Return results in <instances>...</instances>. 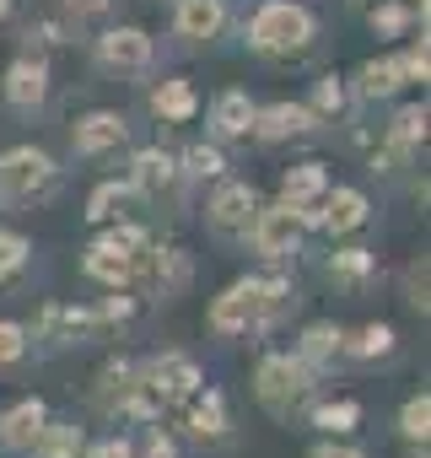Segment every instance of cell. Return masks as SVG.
Returning <instances> with one entry per match:
<instances>
[{
  "label": "cell",
  "instance_id": "6da1fadb",
  "mask_svg": "<svg viewBox=\"0 0 431 458\" xmlns=\"http://www.w3.org/2000/svg\"><path fill=\"white\" fill-rule=\"evenodd\" d=\"M297 302L302 297L286 276H243L210 302V329L227 335V340L232 335H265V329L286 324L297 313Z\"/></svg>",
  "mask_w": 431,
  "mask_h": 458
},
{
  "label": "cell",
  "instance_id": "7a4b0ae2",
  "mask_svg": "<svg viewBox=\"0 0 431 458\" xmlns=\"http://www.w3.org/2000/svg\"><path fill=\"white\" fill-rule=\"evenodd\" d=\"M199 388H205V377H199L194 356H183V351L151 356V361H140L135 377H130L124 415H130V420H167V415H178Z\"/></svg>",
  "mask_w": 431,
  "mask_h": 458
},
{
  "label": "cell",
  "instance_id": "3957f363",
  "mask_svg": "<svg viewBox=\"0 0 431 458\" xmlns=\"http://www.w3.org/2000/svg\"><path fill=\"white\" fill-rule=\"evenodd\" d=\"M254 399H259V410L270 420L297 426L313 410V399H318V372L302 356H265L254 367Z\"/></svg>",
  "mask_w": 431,
  "mask_h": 458
},
{
  "label": "cell",
  "instance_id": "277c9868",
  "mask_svg": "<svg viewBox=\"0 0 431 458\" xmlns=\"http://www.w3.org/2000/svg\"><path fill=\"white\" fill-rule=\"evenodd\" d=\"M313 38H318V17L297 0H265L249 22V49L265 60H297L313 49Z\"/></svg>",
  "mask_w": 431,
  "mask_h": 458
},
{
  "label": "cell",
  "instance_id": "5b68a950",
  "mask_svg": "<svg viewBox=\"0 0 431 458\" xmlns=\"http://www.w3.org/2000/svg\"><path fill=\"white\" fill-rule=\"evenodd\" d=\"M146 249H151V238L140 233V226H135V221H119L114 233H103V238L87 249L81 270H87L97 286H108V292H124V286H135Z\"/></svg>",
  "mask_w": 431,
  "mask_h": 458
},
{
  "label": "cell",
  "instance_id": "8992f818",
  "mask_svg": "<svg viewBox=\"0 0 431 458\" xmlns=\"http://www.w3.org/2000/svg\"><path fill=\"white\" fill-rule=\"evenodd\" d=\"M60 194V162L38 146L0 151V205H44Z\"/></svg>",
  "mask_w": 431,
  "mask_h": 458
},
{
  "label": "cell",
  "instance_id": "52a82bcc",
  "mask_svg": "<svg viewBox=\"0 0 431 458\" xmlns=\"http://www.w3.org/2000/svg\"><path fill=\"white\" fill-rule=\"evenodd\" d=\"M108 324L97 308H76V302H44L28 340H44L49 351H71V345H87V340H103Z\"/></svg>",
  "mask_w": 431,
  "mask_h": 458
},
{
  "label": "cell",
  "instance_id": "ba28073f",
  "mask_svg": "<svg viewBox=\"0 0 431 458\" xmlns=\"http://www.w3.org/2000/svg\"><path fill=\"white\" fill-rule=\"evenodd\" d=\"M302 233H308V216H302L297 205L275 199V205H259L254 233H249V249H254L265 265H281V259H292V254H297Z\"/></svg>",
  "mask_w": 431,
  "mask_h": 458
},
{
  "label": "cell",
  "instance_id": "9c48e42d",
  "mask_svg": "<svg viewBox=\"0 0 431 458\" xmlns=\"http://www.w3.org/2000/svg\"><path fill=\"white\" fill-rule=\"evenodd\" d=\"M254 216H259V194L249 183H222L205 205V226H210L216 243H249Z\"/></svg>",
  "mask_w": 431,
  "mask_h": 458
},
{
  "label": "cell",
  "instance_id": "30bf717a",
  "mask_svg": "<svg viewBox=\"0 0 431 458\" xmlns=\"http://www.w3.org/2000/svg\"><path fill=\"white\" fill-rule=\"evenodd\" d=\"M183 167H178V157H167L162 146H146V151H135L130 157V189H135V199H151V205H178L183 199Z\"/></svg>",
  "mask_w": 431,
  "mask_h": 458
},
{
  "label": "cell",
  "instance_id": "8fae6325",
  "mask_svg": "<svg viewBox=\"0 0 431 458\" xmlns=\"http://www.w3.org/2000/svg\"><path fill=\"white\" fill-rule=\"evenodd\" d=\"M92 60H97L103 76H146L151 60H156V44L140 28H108V33H97Z\"/></svg>",
  "mask_w": 431,
  "mask_h": 458
},
{
  "label": "cell",
  "instance_id": "7c38bea8",
  "mask_svg": "<svg viewBox=\"0 0 431 458\" xmlns=\"http://www.w3.org/2000/svg\"><path fill=\"white\" fill-rule=\"evenodd\" d=\"M189 281H194V259L183 249H156V243L146 249L140 276H135V286L146 292V302H178L189 292Z\"/></svg>",
  "mask_w": 431,
  "mask_h": 458
},
{
  "label": "cell",
  "instance_id": "4fadbf2b",
  "mask_svg": "<svg viewBox=\"0 0 431 458\" xmlns=\"http://www.w3.org/2000/svg\"><path fill=\"white\" fill-rule=\"evenodd\" d=\"M178 415H183V437H189L194 447H205V453H216V447L232 442V415H227L222 388H199Z\"/></svg>",
  "mask_w": 431,
  "mask_h": 458
},
{
  "label": "cell",
  "instance_id": "5bb4252c",
  "mask_svg": "<svg viewBox=\"0 0 431 458\" xmlns=\"http://www.w3.org/2000/svg\"><path fill=\"white\" fill-rule=\"evenodd\" d=\"M0 98H6V108L22 114V119L44 114V103H49V60H44V55H17V60L6 65Z\"/></svg>",
  "mask_w": 431,
  "mask_h": 458
},
{
  "label": "cell",
  "instance_id": "9a60e30c",
  "mask_svg": "<svg viewBox=\"0 0 431 458\" xmlns=\"http://www.w3.org/2000/svg\"><path fill=\"white\" fill-rule=\"evenodd\" d=\"M367 216H372V205H367V194L361 189H324V199L313 205V226H324L329 238H351V233H361L367 226Z\"/></svg>",
  "mask_w": 431,
  "mask_h": 458
},
{
  "label": "cell",
  "instance_id": "2e32d148",
  "mask_svg": "<svg viewBox=\"0 0 431 458\" xmlns=\"http://www.w3.org/2000/svg\"><path fill=\"white\" fill-rule=\"evenodd\" d=\"M124 140H130V119H124L119 108H92V114H81L76 130H71L76 157H108V151H119Z\"/></svg>",
  "mask_w": 431,
  "mask_h": 458
},
{
  "label": "cell",
  "instance_id": "e0dca14e",
  "mask_svg": "<svg viewBox=\"0 0 431 458\" xmlns=\"http://www.w3.org/2000/svg\"><path fill=\"white\" fill-rule=\"evenodd\" d=\"M313 130H318V119H313L308 103H265V108H254V140H265V146L308 140Z\"/></svg>",
  "mask_w": 431,
  "mask_h": 458
},
{
  "label": "cell",
  "instance_id": "ac0fdd59",
  "mask_svg": "<svg viewBox=\"0 0 431 458\" xmlns=\"http://www.w3.org/2000/svg\"><path fill=\"white\" fill-rule=\"evenodd\" d=\"M227 28V0H173V33L183 44H210Z\"/></svg>",
  "mask_w": 431,
  "mask_h": 458
},
{
  "label": "cell",
  "instance_id": "d6986e66",
  "mask_svg": "<svg viewBox=\"0 0 431 458\" xmlns=\"http://www.w3.org/2000/svg\"><path fill=\"white\" fill-rule=\"evenodd\" d=\"M44 420H49V404L44 399H17L6 415H0V453H33Z\"/></svg>",
  "mask_w": 431,
  "mask_h": 458
},
{
  "label": "cell",
  "instance_id": "ffe728a7",
  "mask_svg": "<svg viewBox=\"0 0 431 458\" xmlns=\"http://www.w3.org/2000/svg\"><path fill=\"white\" fill-rule=\"evenodd\" d=\"M254 98L243 92V87H227L222 98L210 103V130H216V140H249L254 135Z\"/></svg>",
  "mask_w": 431,
  "mask_h": 458
},
{
  "label": "cell",
  "instance_id": "44dd1931",
  "mask_svg": "<svg viewBox=\"0 0 431 458\" xmlns=\"http://www.w3.org/2000/svg\"><path fill=\"white\" fill-rule=\"evenodd\" d=\"M324 189H329V167L324 162H297V167L281 173V199L297 205L308 216V226H313V205L324 199Z\"/></svg>",
  "mask_w": 431,
  "mask_h": 458
},
{
  "label": "cell",
  "instance_id": "7402d4cb",
  "mask_svg": "<svg viewBox=\"0 0 431 458\" xmlns=\"http://www.w3.org/2000/svg\"><path fill=\"white\" fill-rule=\"evenodd\" d=\"M399 87H410V60H404V55H388V60H367V65L356 71V98H361V103L393 98Z\"/></svg>",
  "mask_w": 431,
  "mask_h": 458
},
{
  "label": "cell",
  "instance_id": "603a6c76",
  "mask_svg": "<svg viewBox=\"0 0 431 458\" xmlns=\"http://www.w3.org/2000/svg\"><path fill=\"white\" fill-rule=\"evenodd\" d=\"M297 356H302L318 377H324V372H334V367L345 361V329H340V324H308V329H302Z\"/></svg>",
  "mask_w": 431,
  "mask_h": 458
},
{
  "label": "cell",
  "instance_id": "cb8c5ba5",
  "mask_svg": "<svg viewBox=\"0 0 431 458\" xmlns=\"http://www.w3.org/2000/svg\"><path fill=\"white\" fill-rule=\"evenodd\" d=\"M367 22L383 38H399L410 28L426 33V0H367Z\"/></svg>",
  "mask_w": 431,
  "mask_h": 458
},
{
  "label": "cell",
  "instance_id": "d4e9b609",
  "mask_svg": "<svg viewBox=\"0 0 431 458\" xmlns=\"http://www.w3.org/2000/svg\"><path fill=\"white\" fill-rule=\"evenodd\" d=\"M194 108H199L194 81L167 76V81H156V87H151V114H156L162 124H183V119H194Z\"/></svg>",
  "mask_w": 431,
  "mask_h": 458
},
{
  "label": "cell",
  "instance_id": "484cf974",
  "mask_svg": "<svg viewBox=\"0 0 431 458\" xmlns=\"http://www.w3.org/2000/svg\"><path fill=\"white\" fill-rule=\"evenodd\" d=\"M329 281H334L340 292H367V286L377 281L372 249H334V254H329Z\"/></svg>",
  "mask_w": 431,
  "mask_h": 458
},
{
  "label": "cell",
  "instance_id": "4316f807",
  "mask_svg": "<svg viewBox=\"0 0 431 458\" xmlns=\"http://www.w3.org/2000/svg\"><path fill=\"white\" fill-rule=\"evenodd\" d=\"M399 351V335H393V324H361L356 335H345V361H361V367H372V361H388Z\"/></svg>",
  "mask_w": 431,
  "mask_h": 458
},
{
  "label": "cell",
  "instance_id": "83f0119b",
  "mask_svg": "<svg viewBox=\"0 0 431 458\" xmlns=\"http://www.w3.org/2000/svg\"><path fill=\"white\" fill-rule=\"evenodd\" d=\"M81 453H87V431L76 420H44L28 458H81Z\"/></svg>",
  "mask_w": 431,
  "mask_h": 458
},
{
  "label": "cell",
  "instance_id": "f1b7e54d",
  "mask_svg": "<svg viewBox=\"0 0 431 458\" xmlns=\"http://www.w3.org/2000/svg\"><path fill=\"white\" fill-rule=\"evenodd\" d=\"M426 124H431V114H426V103H410V108H399V114H393V124L383 130V140H388L393 151H404V157H415V151L426 146Z\"/></svg>",
  "mask_w": 431,
  "mask_h": 458
},
{
  "label": "cell",
  "instance_id": "f546056e",
  "mask_svg": "<svg viewBox=\"0 0 431 458\" xmlns=\"http://www.w3.org/2000/svg\"><path fill=\"white\" fill-rule=\"evenodd\" d=\"M130 377H135V361H108V367L97 372V388H92V399H97V410H103V415H124Z\"/></svg>",
  "mask_w": 431,
  "mask_h": 458
},
{
  "label": "cell",
  "instance_id": "4dcf8cb0",
  "mask_svg": "<svg viewBox=\"0 0 431 458\" xmlns=\"http://www.w3.org/2000/svg\"><path fill=\"white\" fill-rule=\"evenodd\" d=\"M308 415H313V426H318V431H329V437H345V431H356V420H361V404H356V399H324V404L313 399V410H308Z\"/></svg>",
  "mask_w": 431,
  "mask_h": 458
},
{
  "label": "cell",
  "instance_id": "1f68e13d",
  "mask_svg": "<svg viewBox=\"0 0 431 458\" xmlns=\"http://www.w3.org/2000/svg\"><path fill=\"white\" fill-rule=\"evenodd\" d=\"M178 167H183V178H227L222 146H205V140H194V146L178 157Z\"/></svg>",
  "mask_w": 431,
  "mask_h": 458
},
{
  "label": "cell",
  "instance_id": "d6a6232c",
  "mask_svg": "<svg viewBox=\"0 0 431 458\" xmlns=\"http://www.w3.org/2000/svg\"><path fill=\"white\" fill-rule=\"evenodd\" d=\"M135 199V189L130 183H103V189H92V199H87V221H124V205Z\"/></svg>",
  "mask_w": 431,
  "mask_h": 458
},
{
  "label": "cell",
  "instance_id": "836d02e7",
  "mask_svg": "<svg viewBox=\"0 0 431 458\" xmlns=\"http://www.w3.org/2000/svg\"><path fill=\"white\" fill-rule=\"evenodd\" d=\"M345 103H351V92H345V81L340 76H324V81H313V119L324 124V119H340L345 114Z\"/></svg>",
  "mask_w": 431,
  "mask_h": 458
},
{
  "label": "cell",
  "instance_id": "e575fe53",
  "mask_svg": "<svg viewBox=\"0 0 431 458\" xmlns=\"http://www.w3.org/2000/svg\"><path fill=\"white\" fill-rule=\"evenodd\" d=\"M399 437L426 447V437H431V399H426V394L404 399V410H399Z\"/></svg>",
  "mask_w": 431,
  "mask_h": 458
},
{
  "label": "cell",
  "instance_id": "d590c367",
  "mask_svg": "<svg viewBox=\"0 0 431 458\" xmlns=\"http://www.w3.org/2000/svg\"><path fill=\"white\" fill-rule=\"evenodd\" d=\"M28 238L22 233H0V286H12L22 270H28Z\"/></svg>",
  "mask_w": 431,
  "mask_h": 458
},
{
  "label": "cell",
  "instance_id": "8d00e7d4",
  "mask_svg": "<svg viewBox=\"0 0 431 458\" xmlns=\"http://www.w3.org/2000/svg\"><path fill=\"white\" fill-rule=\"evenodd\" d=\"M426 292H431V259L420 254V259H410V265H404V302H410L415 313H426V308H431V297H426Z\"/></svg>",
  "mask_w": 431,
  "mask_h": 458
},
{
  "label": "cell",
  "instance_id": "74e56055",
  "mask_svg": "<svg viewBox=\"0 0 431 458\" xmlns=\"http://www.w3.org/2000/svg\"><path fill=\"white\" fill-rule=\"evenodd\" d=\"M28 329L22 324H12V318H0V367H17V361H28Z\"/></svg>",
  "mask_w": 431,
  "mask_h": 458
},
{
  "label": "cell",
  "instance_id": "f35d334b",
  "mask_svg": "<svg viewBox=\"0 0 431 458\" xmlns=\"http://www.w3.org/2000/svg\"><path fill=\"white\" fill-rule=\"evenodd\" d=\"M81 458H135V447H130L124 437H108V442H97V447L81 453Z\"/></svg>",
  "mask_w": 431,
  "mask_h": 458
},
{
  "label": "cell",
  "instance_id": "ab89813d",
  "mask_svg": "<svg viewBox=\"0 0 431 458\" xmlns=\"http://www.w3.org/2000/svg\"><path fill=\"white\" fill-rule=\"evenodd\" d=\"M140 458H178V442L173 437H162V431H151V442H146V453Z\"/></svg>",
  "mask_w": 431,
  "mask_h": 458
},
{
  "label": "cell",
  "instance_id": "60d3db41",
  "mask_svg": "<svg viewBox=\"0 0 431 458\" xmlns=\"http://www.w3.org/2000/svg\"><path fill=\"white\" fill-rule=\"evenodd\" d=\"M308 458H367V453L361 447H345V442H318Z\"/></svg>",
  "mask_w": 431,
  "mask_h": 458
},
{
  "label": "cell",
  "instance_id": "b9f144b4",
  "mask_svg": "<svg viewBox=\"0 0 431 458\" xmlns=\"http://www.w3.org/2000/svg\"><path fill=\"white\" fill-rule=\"evenodd\" d=\"M108 6H114V0H65V12H71V17H103Z\"/></svg>",
  "mask_w": 431,
  "mask_h": 458
},
{
  "label": "cell",
  "instance_id": "7bdbcfd3",
  "mask_svg": "<svg viewBox=\"0 0 431 458\" xmlns=\"http://www.w3.org/2000/svg\"><path fill=\"white\" fill-rule=\"evenodd\" d=\"M6 12H12V0H0V22H6Z\"/></svg>",
  "mask_w": 431,
  "mask_h": 458
},
{
  "label": "cell",
  "instance_id": "ee69618b",
  "mask_svg": "<svg viewBox=\"0 0 431 458\" xmlns=\"http://www.w3.org/2000/svg\"><path fill=\"white\" fill-rule=\"evenodd\" d=\"M420 458H426V453H420Z\"/></svg>",
  "mask_w": 431,
  "mask_h": 458
}]
</instances>
